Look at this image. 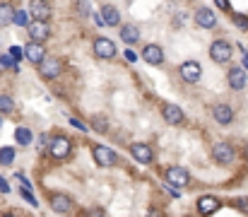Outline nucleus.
I'll return each instance as SVG.
<instances>
[{"label":"nucleus","instance_id":"1","mask_svg":"<svg viewBox=\"0 0 248 217\" xmlns=\"http://www.w3.org/2000/svg\"><path fill=\"white\" fill-rule=\"evenodd\" d=\"M166 184L173 188H186L190 184V176L183 167H171V169H166Z\"/></svg>","mask_w":248,"mask_h":217},{"label":"nucleus","instance_id":"2","mask_svg":"<svg viewBox=\"0 0 248 217\" xmlns=\"http://www.w3.org/2000/svg\"><path fill=\"white\" fill-rule=\"evenodd\" d=\"M27 32H29L31 41H39V44H44V41L51 36V29H48V24H46L44 19H31V22L27 24Z\"/></svg>","mask_w":248,"mask_h":217},{"label":"nucleus","instance_id":"3","mask_svg":"<svg viewBox=\"0 0 248 217\" xmlns=\"http://www.w3.org/2000/svg\"><path fill=\"white\" fill-rule=\"evenodd\" d=\"M210 56H212L215 63H229V58H232V46H229V41L217 39V41L210 46Z\"/></svg>","mask_w":248,"mask_h":217},{"label":"nucleus","instance_id":"4","mask_svg":"<svg viewBox=\"0 0 248 217\" xmlns=\"http://www.w3.org/2000/svg\"><path fill=\"white\" fill-rule=\"evenodd\" d=\"M212 157H215L217 164H232L236 159V152L229 143H217L212 147Z\"/></svg>","mask_w":248,"mask_h":217},{"label":"nucleus","instance_id":"5","mask_svg":"<svg viewBox=\"0 0 248 217\" xmlns=\"http://www.w3.org/2000/svg\"><path fill=\"white\" fill-rule=\"evenodd\" d=\"M92 157H94V162H96L99 167H111V164H116V154H113L111 147H106V145H94V147H92Z\"/></svg>","mask_w":248,"mask_h":217},{"label":"nucleus","instance_id":"6","mask_svg":"<svg viewBox=\"0 0 248 217\" xmlns=\"http://www.w3.org/2000/svg\"><path fill=\"white\" fill-rule=\"evenodd\" d=\"M73 208H75V203H73L70 196H65V193H53L51 196V210L53 213L68 215V213H73Z\"/></svg>","mask_w":248,"mask_h":217},{"label":"nucleus","instance_id":"7","mask_svg":"<svg viewBox=\"0 0 248 217\" xmlns=\"http://www.w3.org/2000/svg\"><path fill=\"white\" fill-rule=\"evenodd\" d=\"M70 140L65 138V135H56L53 140H51V145H48V150H51V154L56 157V159H65L68 154H70Z\"/></svg>","mask_w":248,"mask_h":217},{"label":"nucleus","instance_id":"8","mask_svg":"<svg viewBox=\"0 0 248 217\" xmlns=\"http://www.w3.org/2000/svg\"><path fill=\"white\" fill-rule=\"evenodd\" d=\"M39 72H41V77L44 80H53V77H58L61 75V61L58 58H41V63H39Z\"/></svg>","mask_w":248,"mask_h":217},{"label":"nucleus","instance_id":"9","mask_svg":"<svg viewBox=\"0 0 248 217\" xmlns=\"http://www.w3.org/2000/svg\"><path fill=\"white\" fill-rule=\"evenodd\" d=\"M94 53L99 56V58H113L116 56V44L111 41V39H106V36H99V39H94Z\"/></svg>","mask_w":248,"mask_h":217},{"label":"nucleus","instance_id":"10","mask_svg":"<svg viewBox=\"0 0 248 217\" xmlns=\"http://www.w3.org/2000/svg\"><path fill=\"white\" fill-rule=\"evenodd\" d=\"M29 15H31V19H44V22H48V17H51V5H48L46 0H29Z\"/></svg>","mask_w":248,"mask_h":217},{"label":"nucleus","instance_id":"11","mask_svg":"<svg viewBox=\"0 0 248 217\" xmlns=\"http://www.w3.org/2000/svg\"><path fill=\"white\" fill-rule=\"evenodd\" d=\"M195 22H198V27H202V29H215V27H217V15H215L210 7H198Z\"/></svg>","mask_w":248,"mask_h":217},{"label":"nucleus","instance_id":"12","mask_svg":"<svg viewBox=\"0 0 248 217\" xmlns=\"http://www.w3.org/2000/svg\"><path fill=\"white\" fill-rule=\"evenodd\" d=\"M212 116H215V121L219 126H229L234 121V109L229 104H215L212 106Z\"/></svg>","mask_w":248,"mask_h":217},{"label":"nucleus","instance_id":"13","mask_svg":"<svg viewBox=\"0 0 248 217\" xmlns=\"http://www.w3.org/2000/svg\"><path fill=\"white\" fill-rule=\"evenodd\" d=\"M178 72H181V77H183L186 82H198L200 75H202V68H200L198 61H186V63L178 68Z\"/></svg>","mask_w":248,"mask_h":217},{"label":"nucleus","instance_id":"14","mask_svg":"<svg viewBox=\"0 0 248 217\" xmlns=\"http://www.w3.org/2000/svg\"><path fill=\"white\" fill-rule=\"evenodd\" d=\"M162 116H164V121H169V126H181L186 121L181 106H176V104H164L162 106Z\"/></svg>","mask_w":248,"mask_h":217},{"label":"nucleus","instance_id":"15","mask_svg":"<svg viewBox=\"0 0 248 217\" xmlns=\"http://www.w3.org/2000/svg\"><path fill=\"white\" fill-rule=\"evenodd\" d=\"M229 84H232V89H244L248 82V70L246 68H241V66H234V68H229Z\"/></svg>","mask_w":248,"mask_h":217},{"label":"nucleus","instance_id":"16","mask_svg":"<svg viewBox=\"0 0 248 217\" xmlns=\"http://www.w3.org/2000/svg\"><path fill=\"white\" fill-rule=\"evenodd\" d=\"M142 58H145L150 66H162V63H164V51H162V46H157V44H147V46L142 49Z\"/></svg>","mask_w":248,"mask_h":217},{"label":"nucleus","instance_id":"17","mask_svg":"<svg viewBox=\"0 0 248 217\" xmlns=\"http://www.w3.org/2000/svg\"><path fill=\"white\" fill-rule=\"evenodd\" d=\"M130 154L140 162V164H150L152 159H155V154H152V150H150V145L145 143H135L130 145Z\"/></svg>","mask_w":248,"mask_h":217},{"label":"nucleus","instance_id":"18","mask_svg":"<svg viewBox=\"0 0 248 217\" xmlns=\"http://www.w3.org/2000/svg\"><path fill=\"white\" fill-rule=\"evenodd\" d=\"M44 56H46V51H44V46H41L39 41H31V44H27V46H24V58H27L29 63L39 66Z\"/></svg>","mask_w":248,"mask_h":217},{"label":"nucleus","instance_id":"19","mask_svg":"<svg viewBox=\"0 0 248 217\" xmlns=\"http://www.w3.org/2000/svg\"><path fill=\"white\" fill-rule=\"evenodd\" d=\"M222 208V203H219V198H215V196H202L200 200H198V210L202 213V215H212V213H217Z\"/></svg>","mask_w":248,"mask_h":217},{"label":"nucleus","instance_id":"20","mask_svg":"<svg viewBox=\"0 0 248 217\" xmlns=\"http://www.w3.org/2000/svg\"><path fill=\"white\" fill-rule=\"evenodd\" d=\"M101 19H104V24L116 27V24L121 22V15H118V10H116L113 5H104V7H101Z\"/></svg>","mask_w":248,"mask_h":217},{"label":"nucleus","instance_id":"21","mask_svg":"<svg viewBox=\"0 0 248 217\" xmlns=\"http://www.w3.org/2000/svg\"><path fill=\"white\" fill-rule=\"evenodd\" d=\"M121 39L128 44V46H133V44H138L140 41V32L135 29V27H130V24H125L123 29H121Z\"/></svg>","mask_w":248,"mask_h":217},{"label":"nucleus","instance_id":"22","mask_svg":"<svg viewBox=\"0 0 248 217\" xmlns=\"http://www.w3.org/2000/svg\"><path fill=\"white\" fill-rule=\"evenodd\" d=\"M12 17H15V10H12V5H7V2H0V27H7V24H12Z\"/></svg>","mask_w":248,"mask_h":217},{"label":"nucleus","instance_id":"23","mask_svg":"<svg viewBox=\"0 0 248 217\" xmlns=\"http://www.w3.org/2000/svg\"><path fill=\"white\" fill-rule=\"evenodd\" d=\"M15 140H17V145H29L31 143V131L29 128H17L15 131Z\"/></svg>","mask_w":248,"mask_h":217},{"label":"nucleus","instance_id":"24","mask_svg":"<svg viewBox=\"0 0 248 217\" xmlns=\"http://www.w3.org/2000/svg\"><path fill=\"white\" fill-rule=\"evenodd\" d=\"M15 111V99L7 94H0V114H12Z\"/></svg>","mask_w":248,"mask_h":217},{"label":"nucleus","instance_id":"25","mask_svg":"<svg viewBox=\"0 0 248 217\" xmlns=\"http://www.w3.org/2000/svg\"><path fill=\"white\" fill-rule=\"evenodd\" d=\"M15 162V147H0V164H12Z\"/></svg>","mask_w":248,"mask_h":217},{"label":"nucleus","instance_id":"26","mask_svg":"<svg viewBox=\"0 0 248 217\" xmlns=\"http://www.w3.org/2000/svg\"><path fill=\"white\" fill-rule=\"evenodd\" d=\"M92 126H94V131H99V133H106V131H108V121L101 118V116H94V118H92Z\"/></svg>","mask_w":248,"mask_h":217},{"label":"nucleus","instance_id":"27","mask_svg":"<svg viewBox=\"0 0 248 217\" xmlns=\"http://www.w3.org/2000/svg\"><path fill=\"white\" fill-rule=\"evenodd\" d=\"M12 22H15V24H19V27H27V24H29V22H27V12H24V10H15Z\"/></svg>","mask_w":248,"mask_h":217},{"label":"nucleus","instance_id":"28","mask_svg":"<svg viewBox=\"0 0 248 217\" xmlns=\"http://www.w3.org/2000/svg\"><path fill=\"white\" fill-rule=\"evenodd\" d=\"M234 24L239 29H248V17L246 15H234Z\"/></svg>","mask_w":248,"mask_h":217},{"label":"nucleus","instance_id":"29","mask_svg":"<svg viewBox=\"0 0 248 217\" xmlns=\"http://www.w3.org/2000/svg\"><path fill=\"white\" fill-rule=\"evenodd\" d=\"M7 56H10V58H12V61H19V58H22V56H24V49H19V46H12V49H10V53H7Z\"/></svg>","mask_w":248,"mask_h":217},{"label":"nucleus","instance_id":"30","mask_svg":"<svg viewBox=\"0 0 248 217\" xmlns=\"http://www.w3.org/2000/svg\"><path fill=\"white\" fill-rule=\"evenodd\" d=\"M22 198H27V203H29V205H34V208L39 205V203H36V198H34V196L29 193V188H24V186H22Z\"/></svg>","mask_w":248,"mask_h":217},{"label":"nucleus","instance_id":"31","mask_svg":"<svg viewBox=\"0 0 248 217\" xmlns=\"http://www.w3.org/2000/svg\"><path fill=\"white\" fill-rule=\"evenodd\" d=\"M78 12L80 15H89V0H78Z\"/></svg>","mask_w":248,"mask_h":217},{"label":"nucleus","instance_id":"32","mask_svg":"<svg viewBox=\"0 0 248 217\" xmlns=\"http://www.w3.org/2000/svg\"><path fill=\"white\" fill-rule=\"evenodd\" d=\"M70 126H75L78 131H87V128H89V126H84L80 118H73V116H70Z\"/></svg>","mask_w":248,"mask_h":217},{"label":"nucleus","instance_id":"33","mask_svg":"<svg viewBox=\"0 0 248 217\" xmlns=\"http://www.w3.org/2000/svg\"><path fill=\"white\" fill-rule=\"evenodd\" d=\"M215 5L219 7V10H229L232 5H229V0H215Z\"/></svg>","mask_w":248,"mask_h":217},{"label":"nucleus","instance_id":"34","mask_svg":"<svg viewBox=\"0 0 248 217\" xmlns=\"http://www.w3.org/2000/svg\"><path fill=\"white\" fill-rule=\"evenodd\" d=\"M125 58H128V61H130V63H133V61H138V56H135V53H133V51H130V49H128V51H125Z\"/></svg>","mask_w":248,"mask_h":217},{"label":"nucleus","instance_id":"35","mask_svg":"<svg viewBox=\"0 0 248 217\" xmlns=\"http://www.w3.org/2000/svg\"><path fill=\"white\" fill-rule=\"evenodd\" d=\"M0 191H2V193H7V191H10V186H7V181H5V179H0Z\"/></svg>","mask_w":248,"mask_h":217},{"label":"nucleus","instance_id":"36","mask_svg":"<svg viewBox=\"0 0 248 217\" xmlns=\"http://www.w3.org/2000/svg\"><path fill=\"white\" fill-rule=\"evenodd\" d=\"M241 68H246L248 70V51L246 49H244V63H241Z\"/></svg>","mask_w":248,"mask_h":217},{"label":"nucleus","instance_id":"37","mask_svg":"<svg viewBox=\"0 0 248 217\" xmlns=\"http://www.w3.org/2000/svg\"><path fill=\"white\" fill-rule=\"evenodd\" d=\"M0 123H2V118H0Z\"/></svg>","mask_w":248,"mask_h":217}]
</instances>
